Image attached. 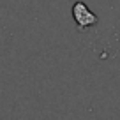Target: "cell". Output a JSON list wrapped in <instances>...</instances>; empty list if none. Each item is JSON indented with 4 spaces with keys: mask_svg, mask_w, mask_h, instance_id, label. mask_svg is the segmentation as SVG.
Segmentation results:
<instances>
[{
    "mask_svg": "<svg viewBox=\"0 0 120 120\" xmlns=\"http://www.w3.org/2000/svg\"><path fill=\"white\" fill-rule=\"evenodd\" d=\"M72 18H74V21H76L79 30H86L90 26L97 25V21H99L97 16L86 7L85 2H76L72 5Z\"/></svg>",
    "mask_w": 120,
    "mask_h": 120,
    "instance_id": "1",
    "label": "cell"
}]
</instances>
